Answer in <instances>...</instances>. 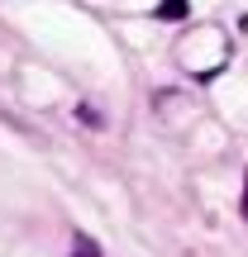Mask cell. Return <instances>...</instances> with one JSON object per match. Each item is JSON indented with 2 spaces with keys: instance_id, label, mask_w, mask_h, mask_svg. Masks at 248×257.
Returning <instances> with one entry per match:
<instances>
[{
  "instance_id": "6da1fadb",
  "label": "cell",
  "mask_w": 248,
  "mask_h": 257,
  "mask_svg": "<svg viewBox=\"0 0 248 257\" xmlns=\"http://www.w3.org/2000/svg\"><path fill=\"white\" fill-rule=\"evenodd\" d=\"M153 15H157V19H167V24H177V19H186V0H157Z\"/></svg>"
},
{
  "instance_id": "7a4b0ae2",
  "label": "cell",
  "mask_w": 248,
  "mask_h": 257,
  "mask_svg": "<svg viewBox=\"0 0 248 257\" xmlns=\"http://www.w3.org/2000/svg\"><path fill=\"white\" fill-rule=\"evenodd\" d=\"M72 257H101V248H96L91 233H72Z\"/></svg>"
},
{
  "instance_id": "3957f363",
  "label": "cell",
  "mask_w": 248,
  "mask_h": 257,
  "mask_svg": "<svg viewBox=\"0 0 248 257\" xmlns=\"http://www.w3.org/2000/svg\"><path fill=\"white\" fill-rule=\"evenodd\" d=\"M76 114H81V124H91V128H101V114H96L91 105H81V110H76Z\"/></svg>"
},
{
  "instance_id": "277c9868",
  "label": "cell",
  "mask_w": 248,
  "mask_h": 257,
  "mask_svg": "<svg viewBox=\"0 0 248 257\" xmlns=\"http://www.w3.org/2000/svg\"><path fill=\"white\" fill-rule=\"evenodd\" d=\"M243 219H248V186H243Z\"/></svg>"
}]
</instances>
